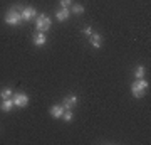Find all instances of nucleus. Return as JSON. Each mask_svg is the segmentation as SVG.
I'll list each match as a JSON object with an SVG mask.
<instances>
[{
	"label": "nucleus",
	"mask_w": 151,
	"mask_h": 145,
	"mask_svg": "<svg viewBox=\"0 0 151 145\" xmlns=\"http://www.w3.org/2000/svg\"><path fill=\"white\" fill-rule=\"evenodd\" d=\"M84 34H86V36H91V34H92V29H91V27H86V29H84Z\"/></svg>",
	"instance_id": "nucleus-17"
},
{
	"label": "nucleus",
	"mask_w": 151,
	"mask_h": 145,
	"mask_svg": "<svg viewBox=\"0 0 151 145\" xmlns=\"http://www.w3.org/2000/svg\"><path fill=\"white\" fill-rule=\"evenodd\" d=\"M62 118H64V122H70L72 120V111L70 110H65L64 115H62Z\"/></svg>",
	"instance_id": "nucleus-15"
},
{
	"label": "nucleus",
	"mask_w": 151,
	"mask_h": 145,
	"mask_svg": "<svg viewBox=\"0 0 151 145\" xmlns=\"http://www.w3.org/2000/svg\"><path fill=\"white\" fill-rule=\"evenodd\" d=\"M12 108H14V100L12 98H9V100H2V103H0V110L2 111H10Z\"/></svg>",
	"instance_id": "nucleus-11"
},
{
	"label": "nucleus",
	"mask_w": 151,
	"mask_h": 145,
	"mask_svg": "<svg viewBox=\"0 0 151 145\" xmlns=\"http://www.w3.org/2000/svg\"><path fill=\"white\" fill-rule=\"evenodd\" d=\"M45 42H47V37H45V32H39L34 36V44L35 46H45Z\"/></svg>",
	"instance_id": "nucleus-10"
},
{
	"label": "nucleus",
	"mask_w": 151,
	"mask_h": 145,
	"mask_svg": "<svg viewBox=\"0 0 151 145\" xmlns=\"http://www.w3.org/2000/svg\"><path fill=\"white\" fill-rule=\"evenodd\" d=\"M76 105H77V96H76V95H70V96H67V98L62 100V106H64V110H72Z\"/></svg>",
	"instance_id": "nucleus-6"
},
{
	"label": "nucleus",
	"mask_w": 151,
	"mask_h": 145,
	"mask_svg": "<svg viewBox=\"0 0 151 145\" xmlns=\"http://www.w3.org/2000/svg\"><path fill=\"white\" fill-rule=\"evenodd\" d=\"M69 15H70V12L67 10V9H62V7H60V9H59L57 12H55V19H57L59 22L67 20V19H69Z\"/></svg>",
	"instance_id": "nucleus-9"
},
{
	"label": "nucleus",
	"mask_w": 151,
	"mask_h": 145,
	"mask_svg": "<svg viewBox=\"0 0 151 145\" xmlns=\"http://www.w3.org/2000/svg\"><path fill=\"white\" fill-rule=\"evenodd\" d=\"M69 5H72V0H60V7L62 9H67Z\"/></svg>",
	"instance_id": "nucleus-16"
},
{
	"label": "nucleus",
	"mask_w": 151,
	"mask_h": 145,
	"mask_svg": "<svg viewBox=\"0 0 151 145\" xmlns=\"http://www.w3.org/2000/svg\"><path fill=\"white\" fill-rule=\"evenodd\" d=\"M82 12H84V7H82L81 4H74V5H72V14H76V15H81Z\"/></svg>",
	"instance_id": "nucleus-14"
},
{
	"label": "nucleus",
	"mask_w": 151,
	"mask_h": 145,
	"mask_svg": "<svg viewBox=\"0 0 151 145\" xmlns=\"http://www.w3.org/2000/svg\"><path fill=\"white\" fill-rule=\"evenodd\" d=\"M20 22H22V15H20V12L15 10V9H9L5 14V24H9V26H20Z\"/></svg>",
	"instance_id": "nucleus-2"
},
{
	"label": "nucleus",
	"mask_w": 151,
	"mask_h": 145,
	"mask_svg": "<svg viewBox=\"0 0 151 145\" xmlns=\"http://www.w3.org/2000/svg\"><path fill=\"white\" fill-rule=\"evenodd\" d=\"M37 19V22H35V27H37V31L39 32H47L49 29H50V19H49L45 14H40V15L35 17Z\"/></svg>",
	"instance_id": "nucleus-3"
},
{
	"label": "nucleus",
	"mask_w": 151,
	"mask_h": 145,
	"mask_svg": "<svg viewBox=\"0 0 151 145\" xmlns=\"http://www.w3.org/2000/svg\"><path fill=\"white\" fill-rule=\"evenodd\" d=\"M89 42H91L92 47H101V44H103V37H101V34H94L92 32L91 36H89Z\"/></svg>",
	"instance_id": "nucleus-8"
},
{
	"label": "nucleus",
	"mask_w": 151,
	"mask_h": 145,
	"mask_svg": "<svg viewBox=\"0 0 151 145\" xmlns=\"http://www.w3.org/2000/svg\"><path fill=\"white\" fill-rule=\"evenodd\" d=\"M148 88H150V83H148L145 78H141V79L134 81V83L131 85V93H133L134 98H143Z\"/></svg>",
	"instance_id": "nucleus-1"
},
{
	"label": "nucleus",
	"mask_w": 151,
	"mask_h": 145,
	"mask_svg": "<svg viewBox=\"0 0 151 145\" xmlns=\"http://www.w3.org/2000/svg\"><path fill=\"white\" fill-rule=\"evenodd\" d=\"M134 76H136V79L145 78V66H143V64L138 66V68H136V71H134Z\"/></svg>",
	"instance_id": "nucleus-13"
},
{
	"label": "nucleus",
	"mask_w": 151,
	"mask_h": 145,
	"mask_svg": "<svg viewBox=\"0 0 151 145\" xmlns=\"http://www.w3.org/2000/svg\"><path fill=\"white\" fill-rule=\"evenodd\" d=\"M12 95H14V91H12L10 88H4V90L0 91V98H2V100H9V98H12Z\"/></svg>",
	"instance_id": "nucleus-12"
},
{
	"label": "nucleus",
	"mask_w": 151,
	"mask_h": 145,
	"mask_svg": "<svg viewBox=\"0 0 151 145\" xmlns=\"http://www.w3.org/2000/svg\"><path fill=\"white\" fill-rule=\"evenodd\" d=\"M20 15H22V20H32V19L37 17V10L34 7H24L20 12Z\"/></svg>",
	"instance_id": "nucleus-5"
},
{
	"label": "nucleus",
	"mask_w": 151,
	"mask_h": 145,
	"mask_svg": "<svg viewBox=\"0 0 151 145\" xmlns=\"http://www.w3.org/2000/svg\"><path fill=\"white\" fill-rule=\"evenodd\" d=\"M64 111H65V110H64V106H62V105H54V106L49 110V113H50L54 118H62Z\"/></svg>",
	"instance_id": "nucleus-7"
},
{
	"label": "nucleus",
	"mask_w": 151,
	"mask_h": 145,
	"mask_svg": "<svg viewBox=\"0 0 151 145\" xmlns=\"http://www.w3.org/2000/svg\"><path fill=\"white\" fill-rule=\"evenodd\" d=\"M14 106L17 108H25L29 105V96L25 95V93H17V95H14Z\"/></svg>",
	"instance_id": "nucleus-4"
}]
</instances>
